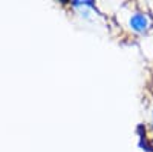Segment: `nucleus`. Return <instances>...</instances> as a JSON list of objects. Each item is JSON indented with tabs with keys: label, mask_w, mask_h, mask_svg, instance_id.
<instances>
[{
	"label": "nucleus",
	"mask_w": 153,
	"mask_h": 152,
	"mask_svg": "<svg viewBox=\"0 0 153 152\" xmlns=\"http://www.w3.org/2000/svg\"><path fill=\"white\" fill-rule=\"evenodd\" d=\"M129 23H130V28L135 32H144L150 26V19H149L147 14H144V12H135L130 17Z\"/></svg>",
	"instance_id": "obj_1"
}]
</instances>
